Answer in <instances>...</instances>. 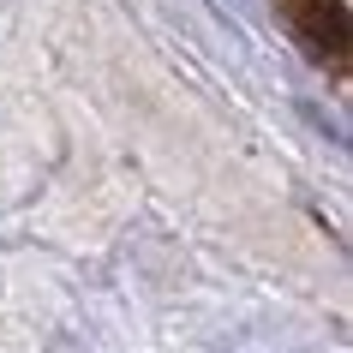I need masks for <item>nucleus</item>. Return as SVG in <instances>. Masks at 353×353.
<instances>
[{"instance_id":"obj_1","label":"nucleus","mask_w":353,"mask_h":353,"mask_svg":"<svg viewBox=\"0 0 353 353\" xmlns=\"http://www.w3.org/2000/svg\"><path fill=\"white\" fill-rule=\"evenodd\" d=\"M288 24L299 30V42L317 60H347V12L341 0H281Z\"/></svg>"}]
</instances>
